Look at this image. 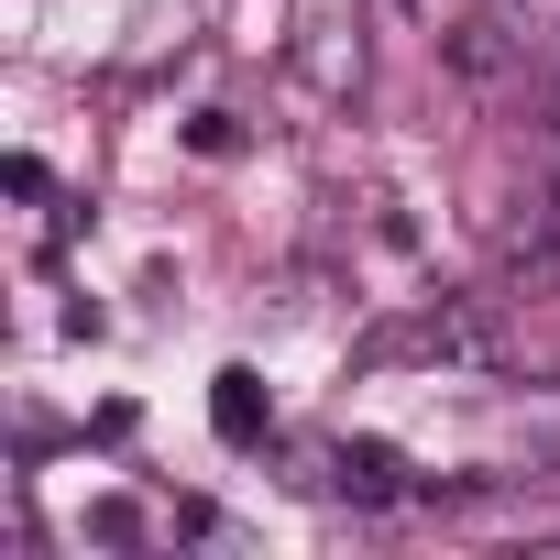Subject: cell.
Returning <instances> with one entry per match:
<instances>
[{"instance_id":"cell-1","label":"cell","mask_w":560,"mask_h":560,"mask_svg":"<svg viewBox=\"0 0 560 560\" xmlns=\"http://www.w3.org/2000/svg\"><path fill=\"white\" fill-rule=\"evenodd\" d=\"M385 352H418V363H440V374H494V363H505V330H494V298H440V308H418Z\"/></svg>"},{"instance_id":"cell-2","label":"cell","mask_w":560,"mask_h":560,"mask_svg":"<svg viewBox=\"0 0 560 560\" xmlns=\"http://www.w3.org/2000/svg\"><path fill=\"white\" fill-rule=\"evenodd\" d=\"M330 494H352V505H396L407 472H396L385 440H330Z\"/></svg>"},{"instance_id":"cell-3","label":"cell","mask_w":560,"mask_h":560,"mask_svg":"<svg viewBox=\"0 0 560 560\" xmlns=\"http://www.w3.org/2000/svg\"><path fill=\"white\" fill-rule=\"evenodd\" d=\"M209 429H220V440H242V451L275 429V407H264V374H253V363H231V374L209 385Z\"/></svg>"},{"instance_id":"cell-4","label":"cell","mask_w":560,"mask_h":560,"mask_svg":"<svg viewBox=\"0 0 560 560\" xmlns=\"http://www.w3.org/2000/svg\"><path fill=\"white\" fill-rule=\"evenodd\" d=\"M451 67H462V78H505V67H516V34L483 12V23H462V34H451Z\"/></svg>"},{"instance_id":"cell-5","label":"cell","mask_w":560,"mask_h":560,"mask_svg":"<svg viewBox=\"0 0 560 560\" xmlns=\"http://www.w3.org/2000/svg\"><path fill=\"white\" fill-rule=\"evenodd\" d=\"M89 538H100V549H132V538H143V505L100 494V505H89Z\"/></svg>"},{"instance_id":"cell-6","label":"cell","mask_w":560,"mask_h":560,"mask_svg":"<svg viewBox=\"0 0 560 560\" xmlns=\"http://www.w3.org/2000/svg\"><path fill=\"white\" fill-rule=\"evenodd\" d=\"M187 143H198V154H242V121H231V110H198Z\"/></svg>"},{"instance_id":"cell-7","label":"cell","mask_w":560,"mask_h":560,"mask_svg":"<svg viewBox=\"0 0 560 560\" xmlns=\"http://www.w3.org/2000/svg\"><path fill=\"white\" fill-rule=\"evenodd\" d=\"M396 12H407V23H429V12H440V0H396Z\"/></svg>"}]
</instances>
